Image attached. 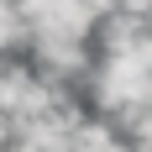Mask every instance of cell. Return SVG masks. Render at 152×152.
<instances>
[{
    "label": "cell",
    "instance_id": "obj_1",
    "mask_svg": "<svg viewBox=\"0 0 152 152\" xmlns=\"http://www.w3.org/2000/svg\"><path fill=\"white\" fill-rule=\"evenodd\" d=\"M89 100L105 121H121L131 110L152 105V68L137 53H121V58H100L89 74Z\"/></svg>",
    "mask_w": 152,
    "mask_h": 152
},
{
    "label": "cell",
    "instance_id": "obj_2",
    "mask_svg": "<svg viewBox=\"0 0 152 152\" xmlns=\"http://www.w3.org/2000/svg\"><path fill=\"white\" fill-rule=\"evenodd\" d=\"M31 31H26V16L16 0H0V47H21Z\"/></svg>",
    "mask_w": 152,
    "mask_h": 152
},
{
    "label": "cell",
    "instance_id": "obj_3",
    "mask_svg": "<svg viewBox=\"0 0 152 152\" xmlns=\"http://www.w3.org/2000/svg\"><path fill=\"white\" fill-rule=\"evenodd\" d=\"M137 58H142V63H147V68H152V26H147V37H142V42H137Z\"/></svg>",
    "mask_w": 152,
    "mask_h": 152
},
{
    "label": "cell",
    "instance_id": "obj_4",
    "mask_svg": "<svg viewBox=\"0 0 152 152\" xmlns=\"http://www.w3.org/2000/svg\"><path fill=\"white\" fill-rule=\"evenodd\" d=\"M5 152H42V147H37V142H26V137H11V147H5Z\"/></svg>",
    "mask_w": 152,
    "mask_h": 152
},
{
    "label": "cell",
    "instance_id": "obj_5",
    "mask_svg": "<svg viewBox=\"0 0 152 152\" xmlns=\"http://www.w3.org/2000/svg\"><path fill=\"white\" fill-rule=\"evenodd\" d=\"M0 68H5V63H0Z\"/></svg>",
    "mask_w": 152,
    "mask_h": 152
}]
</instances>
